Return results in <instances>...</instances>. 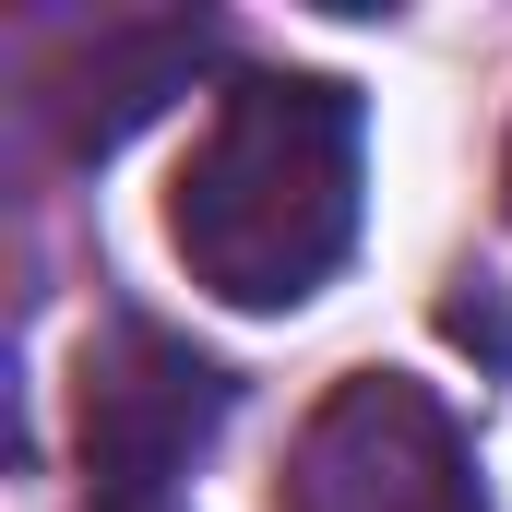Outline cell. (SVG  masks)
I'll list each match as a JSON object with an SVG mask.
<instances>
[{
    "label": "cell",
    "instance_id": "cell-1",
    "mask_svg": "<svg viewBox=\"0 0 512 512\" xmlns=\"http://www.w3.org/2000/svg\"><path fill=\"white\" fill-rule=\"evenodd\" d=\"M370 191V108L334 72H239L215 96L203 143L179 155L167 239L203 298L227 310H298L358 251Z\"/></svg>",
    "mask_w": 512,
    "mask_h": 512
},
{
    "label": "cell",
    "instance_id": "cell-2",
    "mask_svg": "<svg viewBox=\"0 0 512 512\" xmlns=\"http://www.w3.org/2000/svg\"><path fill=\"white\" fill-rule=\"evenodd\" d=\"M239 382L155 322H108L84 346V512H191V465L215 453Z\"/></svg>",
    "mask_w": 512,
    "mask_h": 512
},
{
    "label": "cell",
    "instance_id": "cell-3",
    "mask_svg": "<svg viewBox=\"0 0 512 512\" xmlns=\"http://www.w3.org/2000/svg\"><path fill=\"white\" fill-rule=\"evenodd\" d=\"M286 512H489L465 417L405 370H358L310 405L286 453Z\"/></svg>",
    "mask_w": 512,
    "mask_h": 512
}]
</instances>
